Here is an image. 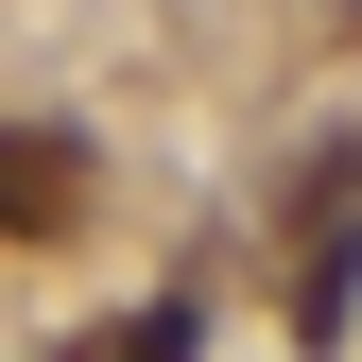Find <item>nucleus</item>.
Here are the masks:
<instances>
[{
    "mask_svg": "<svg viewBox=\"0 0 362 362\" xmlns=\"http://www.w3.org/2000/svg\"><path fill=\"white\" fill-rule=\"evenodd\" d=\"M86 207H104V173L69 121H0V242H69Z\"/></svg>",
    "mask_w": 362,
    "mask_h": 362,
    "instance_id": "nucleus-1",
    "label": "nucleus"
},
{
    "mask_svg": "<svg viewBox=\"0 0 362 362\" xmlns=\"http://www.w3.org/2000/svg\"><path fill=\"white\" fill-rule=\"evenodd\" d=\"M362 310V242H310V276H293V328H345Z\"/></svg>",
    "mask_w": 362,
    "mask_h": 362,
    "instance_id": "nucleus-2",
    "label": "nucleus"
},
{
    "mask_svg": "<svg viewBox=\"0 0 362 362\" xmlns=\"http://www.w3.org/2000/svg\"><path fill=\"white\" fill-rule=\"evenodd\" d=\"M86 345H104V362H173V345H190V310H104Z\"/></svg>",
    "mask_w": 362,
    "mask_h": 362,
    "instance_id": "nucleus-3",
    "label": "nucleus"
},
{
    "mask_svg": "<svg viewBox=\"0 0 362 362\" xmlns=\"http://www.w3.org/2000/svg\"><path fill=\"white\" fill-rule=\"evenodd\" d=\"M328 18H345V35H362V0H328Z\"/></svg>",
    "mask_w": 362,
    "mask_h": 362,
    "instance_id": "nucleus-4",
    "label": "nucleus"
}]
</instances>
